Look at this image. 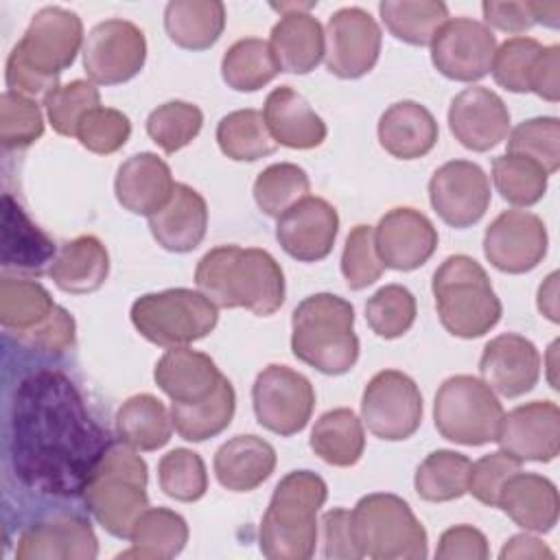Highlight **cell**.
Segmentation results:
<instances>
[{"label": "cell", "instance_id": "6da1fadb", "mask_svg": "<svg viewBox=\"0 0 560 560\" xmlns=\"http://www.w3.org/2000/svg\"><path fill=\"white\" fill-rule=\"evenodd\" d=\"M74 383L57 370L24 376L11 407V464L18 479L42 494L79 497L109 446Z\"/></svg>", "mask_w": 560, "mask_h": 560}, {"label": "cell", "instance_id": "7a4b0ae2", "mask_svg": "<svg viewBox=\"0 0 560 560\" xmlns=\"http://www.w3.org/2000/svg\"><path fill=\"white\" fill-rule=\"evenodd\" d=\"M195 282L217 306H241L260 317L273 315L284 302L282 267L260 247H212L197 262Z\"/></svg>", "mask_w": 560, "mask_h": 560}, {"label": "cell", "instance_id": "3957f363", "mask_svg": "<svg viewBox=\"0 0 560 560\" xmlns=\"http://www.w3.org/2000/svg\"><path fill=\"white\" fill-rule=\"evenodd\" d=\"M83 22L63 7H44L28 22L7 57V88L24 96H46L83 48Z\"/></svg>", "mask_w": 560, "mask_h": 560}, {"label": "cell", "instance_id": "277c9868", "mask_svg": "<svg viewBox=\"0 0 560 560\" xmlns=\"http://www.w3.org/2000/svg\"><path fill=\"white\" fill-rule=\"evenodd\" d=\"M326 481L313 470L284 475L258 529V545L269 560H308L317 545V512L326 503Z\"/></svg>", "mask_w": 560, "mask_h": 560}, {"label": "cell", "instance_id": "5b68a950", "mask_svg": "<svg viewBox=\"0 0 560 560\" xmlns=\"http://www.w3.org/2000/svg\"><path fill=\"white\" fill-rule=\"evenodd\" d=\"M291 350L322 374L350 372L359 359L352 304L335 293L304 298L291 315Z\"/></svg>", "mask_w": 560, "mask_h": 560}, {"label": "cell", "instance_id": "8992f818", "mask_svg": "<svg viewBox=\"0 0 560 560\" xmlns=\"http://www.w3.org/2000/svg\"><path fill=\"white\" fill-rule=\"evenodd\" d=\"M147 477V464L138 451L122 440H112L81 494L107 534L129 538L133 523L149 508Z\"/></svg>", "mask_w": 560, "mask_h": 560}, {"label": "cell", "instance_id": "52a82bcc", "mask_svg": "<svg viewBox=\"0 0 560 560\" xmlns=\"http://www.w3.org/2000/svg\"><path fill=\"white\" fill-rule=\"evenodd\" d=\"M431 291L438 317L453 337L477 339L501 319V300L486 269L466 254L448 256L435 269Z\"/></svg>", "mask_w": 560, "mask_h": 560}, {"label": "cell", "instance_id": "ba28073f", "mask_svg": "<svg viewBox=\"0 0 560 560\" xmlns=\"http://www.w3.org/2000/svg\"><path fill=\"white\" fill-rule=\"evenodd\" d=\"M352 529L363 556L374 560L427 558V532L409 503L392 492H372L357 501Z\"/></svg>", "mask_w": 560, "mask_h": 560}, {"label": "cell", "instance_id": "9c48e42d", "mask_svg": "<svg viewBox=\"0 0 560 560\" xmlns=\"http://www.w3.org/2000/svg\"><path fill=\"white\" fill-rule=\"evenodd\" d=\"M217 308L201 291L177 287L140 295L129 315L133 328L147 341L162 348H182L214 330Z\"/></svg>", "mask_w": 560, "mask_h": 560}, {"label": "cell", "instance_id": "30bf717a", "mask_svg": "<svg viewBox=\"0 0 560 560\" xmlns=\"http://www.w3.org/2000/svg\"><path fill=\"white\" fill-rule=\"evenodd\" d=\"M503 405L494 389L470 374L448 376L435 394L433 422L438 433L455 444L481 446L497 440Z\"/></svg>", "mask_w": 560, "mask_h": 560}, {"label": "cell", "instance_id": "8fae6325", "mask_svg": "<svg viewBox=\"0 0 560 560\" xmlns=\"http://www.w3.org/2000/svg\"><path fill=\"white\" fill-rule=\"evenodd\" d=\"M252 405L260 427L289 438L308 424L315 389L304 374L289 365L271 363L258 372L252 385Z\"/></svg>", "mask_w": 560, "mask_h": 560}, {"label": "cell", "instance_id": "7c38bea8", "mask_svg": "<svg viewBox=\"0 0 560 560\" xmlns=\"http://www.w3.org/2000/svg\"><path fill=\"white\" fill-rule=\"evenodd\" d=\"M361 420L385 442L411 438L422 422V394L416 381L400 370L376 372L363 389Z\"/></svg>", "mask_w": 560, "mask_h": 560}, {"label": "cell", "instance_id": "4fadbf2b", "mask_svg": "<svg viewBox=\"0 0 560 560\" xmlns=\"http://www.w3.org/2000/svg\"><path fill=\"white\" fill-rule=\"evenodd\" d=\"M83 68L96 85H118L133 79L147 59V39L140 26L112 18L98 22L83 44Z\"/></svg>", "mask_w": 560, "mask_h": 560}, {"label": "cell", "instance_id": "5bb4252c", "mask_svg": "<svg viewBox=\"0 0 560 560\" xmlns=\"http://www.w3.org/2000/svg\"><path fill=\"white\" fill-rule=\"evenodd\" d=\"M324 61L330 74L339 79H359L368 74L381 55V26L361 7H343L328 18Z\"/></svg>", "mask_w": 560, "mask_h": 560}, {"label": "cell", "instance_id": "9a60e30c", "mask_svg": "<svg viewBox=\"0 0 560 560\" xmlns=\"http://www.w3.org/2000/svg\"><path fill=\"white\" fill-rule=\"evenodd\" d=\"M429 46L431 61L440 74L453 81L472 83L490 72L497 37L483 22L472 18H448Z\"/></svg>", "mask_w": 560, "mask_h": 560}, {"label": "cell", "instance_id": "2e32d148", "mask_svg": "<svg viewBox=\"0 0 560 560\" xmlns=\"http://www.w3.org/2000/svg\"><path fill=\"white\" fill-rule=\"evenodd\" d=\"M429 201L446 225L470 228L490 206L488 175L470 160H451L431 175Z\"/></svg>", "mask_w": 560, "mask_h": 560}, {"label": "cell", "instance_id": "e0dca14e", "mask_svg": "<svg viewBox=\"0 0 560 560\" xmlns=\"http://www.w3.org/2000/svg\"><path fill=\"white\" fill-rule=\"evenodd\" d=\"M549 236L542 219L527 210H503L483 234L488 262L503 273H527L547 254Z\"/></svg>", "mask_w": 560, "mask_h": 560}, {"label": "cell", "instance_id": "ac0fdd59", "mask_svg": "<svg viewBox=\"0 0 560 560\" xmlns=\"http://www.w3.org/2000/svg\"><path fill=\"white\" fill-rule=\"evenodd\" d=\"M521 462H551L560 453V409L553 400H532L503 413L497 440Z\"/></svg>", "mask_w": 560, "mask_h": 560}, {"label": "cell", "instance_id": "d6986e66", "mask_svg": "<svg viewBox=\"0 0 560 560\" xmlns=\"http://www.w3.org/2000/svg\"><path fill=\"white\" fill-rule=\"evenodd\" d=\"M339 232V214L322 197L306 195L291 206L276 223V241L300 262L324 260L335 245Z\"/></svg>", "mask_w": 560, "mask_h": 560}, {"label": "cell", "instance_id": "ffe728a7", "mask_svg": "<svg viewBox=\"0 0 560 560\" xmlns=\"http://www.w3.org/2000/svg\"><path fill=\"white\" fill-rule=\"evenodd\" d=\"M374 247L383 267L413 271L433 256L438 230L420 210L392 208L374 228Z\"/></svg>", "mask_w": 560, "mask_h": 560}, {"label": "cell", "instance_id": "44dd1931", "mask_svg": "<svg viewBox=\"0 0 560 560\" xmlns=\"http://www.w3.org/2000/svg\"><path fill=\"white\" fill-rule=\"evenodd\" d=\"M448 129L462 147L477 153L490 151L510 131L508 105L488 88H466L451 101Z\"/></svg>", "mask_w": 560, "mask_h": 560}, {"label": "cell", "instance_id": "7402d4cb", "mask_svg": "<svg viewBox=\"0 0 560 560\" xmlns=\"http://www.w3.org/2000/svg\"><path fill=\"white\" fill-rule=\"evenodd\" d=\"M481 381L505 398L534 389L540 378V352L518 332H503L490 339L479 359Z\"/></svg>", "mask_w": 560, "mask_h": 560}, {"label": "cell", "instance_id": "603a6c76", "mask_svg": "<svg viewBox=\"0 0 560 560\" xmlns=\"http://www.w3.org/2000/svg\"><path fill=\"white\" fill-rule=\"evenodd\" d=\"M98 540L77 514H59L26 527L15 547L18 560H94Z\"/></svg>", "mask_w": 560, "mask_h": 560}, {"label": "cell", "instance_id": "cb8c5ba5", "mask_svg": "<svg viewBox=\"0 0 560 560\" xmlns=\"http://www.w3.org/2000/svg\"><path fill=\"white\" fill-rule=\"evenodd\" d=\"M57 256L52 238L22 210L11 192L2 195V267L39 276Z\"/></svg>", "mask_w": 560, "mask_h": 560}, {"label": "cell", "instance_id": "d4e9b609", "mask_svg": "<svg viewBox=\"0 0 560 560\" xmlns=\"http://www.w3.org/2000/svg\"><path fill=\"white\" fill-rule=\"evenodd\" d=\"M208 228V203L188 184H175L168 201L149 217V230L166 252L186 254L199 247Z\"/></svg>", "mask_w": 560, "mask_h": 560}, {"label": "cell", "instance_id": "484cf974", "mask_svg": "<svg viewBox=\"0 0 560 560\" xmlns=\"http://www.w3.org/2000/svg\"><path fill=\"white\" fill-rule=\"evenodd\" d=\"M175 182L168 164L151 151L127 158L114 179V192L118 203L131 214L151 217L173 195Z\"/></svg>", "mask_w": 560, "mask_h": 560}, {"label": "cell", "instance_id": "4316f807", "mask_svg": "<svg viewBox=\"0 0 560 560\" xmlns=\"http://www.w3.org/2000/svg\"><path fill=\"white\" fill-rule=\"evenodd\" d=\"M262 118L273 142L289 149H315L328 133L322 116L291 85L273 88L267 94Z\"/></svg>", "mask_w": 560, "mask_h": 560}, {"label": "cell", "instance_id": "83f0119b", "mask_svg": "<svg viewBox=\"0 0 560 560\" xmlns=\"http://www.w3.org/2000/svg\"><path fill=\"white\" fill-rule=\"evenodd\" d=\"M497 508H501L525 532L547 534L558 523L560 501L551 479L518 470L503 483Z\"/></svg>", "mask_w": 560, "mask_h": 560}, {"label": "cell", "instance_id": "f1b7e54d", "mask_svg": "<svg viewBox=\"0 0 560 560\" xmlns=\"http://www.w3.org/2000/svg\"><path fill=\"white\" fill-rule=\"evenodd\" d=\"M269 48L280 72L308 74L324 59V26L311 15V9L280 13L269 35Z\"/></svg>", "mask_w": 560, "mask_h": 560}, {"label": "cell", "instance_id": "f546056e", "mask_svg": "<svg viewBox=\"0 0 560 560\" xmlns=\"http://www.w3.org/2000/svg\"><path fill=\"white\" fill-rule=\"evenodd\" d=\"M153 378L173 402H197L217 389L223 374L208 354L182 346L166 348L155 363Z\"/></svg>", "mask_w": 560, "mask_h": 560}, {"label": "cell", "instance_id": "4dcf8cb0", "mask_svg": "<svg viewBox=\"0 0 560 560\" xmlns=\"http://www.w3.org/2000/svg\"><path fill=\"white\" fill-rule=\"evenodd\" d=\"M378 142L398 160H416L427 155L440 136L433 114L416 101H398L378 118Z\"/></svg>", "mask_w": 560, "mask_h": 560}, {"label": "cell", "instance_id": "1f68e13d", "mask_svg": "<svg viewBox=\"0 0 560 560\" xmlns=\"http://www.w3.org/2000/svg\"><path fill=\"white\" fill-rule=\"evenodd\" d=\"M217 481L230 492H252L265 483L276 468L273 446L258 435H234L214 453Z\"/></svg>", "mask_w": 560, "mask_h": 560}, {"label": "cell", "instance_id": "d6a6232c", "mask_svg": "<svg viewBox=\"0 0 560 560\" xmlns=\"http://www.w3.org/2000/svg\"><path fill=\"white\" fill-rule=\"evenodd\" d=\"M109 273V254L105 245L92 236L83 234L66 241L48 267L52 282L66 293H92L103 287Z\"/></svg>", "mask_w": 560, "mask_h": 560}, {"label": "cell", "instance_id": "836d02e7", "mask_svg": "<svg viewBox=\"0 0 560 560\" xmlns=\"http://www.w3.org/2000/svg\"><path fill=\"white\" fill-rule=\"evenodd\" d=\"M168 39L184 50H206L225 28V4L219 0H173L164 9Z\"/></svg>", "mask_w": 560, "mask_h": 560}, {"label": "cell", "instance_id": "e575fe53", "mask_svg": "<svg viewBox=\"0 0 560 560\" xmlns=\"http://www.w3.org/2000/svg\"><path fill=\"white\" fill-rule=\"evenodd\" d=\"M308 444L313 453L330 466H354L365 451L363 422L348 407L330 409L315 420Z\"/></svg>", "mask_w": 560, "mask_h": 560}, {"label": "cell", "instance_id": "d590c367", "mask_svg": "<svg viewBox=\"0 0 560 560\" xmlns=\"http://www.w3.org/2000/svg\"><path fill=\"white\" fill-rule=\"evenodd\" d=\"M131 549L118 558L166 560L175 558L188 542V525L182 514L168 508H147L129 534Z\"/></svg>", "mask_w": 560, "mask_h": 560}, {"label": "cell", "instance_id": "8d00e7d4", "mask_svg": "<svg viewBox=\"0 0 560 560\" xmlns=\"http://www.w3.org/2000/svg\"><path fill=\"white\" fill-rule=\"evenodd\" d=\"M116 431L136 451H158L171 440V411L153 394H136L118 407Z\"/></svg>", "mask_w": 560, "mask_h": 560}, {"label": "cell", "instance_id": "74e56055", "mask_svg": "<svg viewBox=\"0 0 560 560\" xmlns=\"http://www.w3.org/2000/svg\"><path fill=\"white\" fill-rule=\"evenodd\" d=\"M236 409V394L228 376L221 378L217 389L197 402H173L171 420L179 438L186 442H203L219 435L232 422Z\"/></svg>", "mask_w": 560, "mask_h": 560}, {"label": "cell", "instance_id": "f35d334b", "mask_svg": "<svg viewBox=\"0 0 560 560\" xmlns=\"http://www.w3.org/2000/svg\"><path fill=\"white\" fill-rule=\"evenodd\" d=\"M57 304L50 293L35 280L2 276L0 280V322L11 335L22 337L44 324Z\"/></svg>", "mask_w": 560, "mask_h": 560}, {"label": "cell", "instance_id": "ab89813d", "mask_svg": "<svg viewBox=\"0 0 560 560\" xmlns=\"http://www.w3.org/2000/svg\"><path fill=\"white\" fill-rule=\"evenodd\" d=\"M378 13L387 31L411 46H429L448 20V7L440 0H385Z\"/></svg>", "mask_w": 560, "mask_h": 560}, {"label": "cell", "instance_id": "60d3db41", "mask_svg": "<svg viewBox=\"0 0 560 560\" xmlns=\"http://www.w3.org/2000/svg\"><path fill=\"white\" fill-rule=\"evenodd\" d=\"M280 72L269 42L243 37L234 42L221 59V77L236 92H256L271 83Z\"/></svg>", "mask_w": 560, "mask_h": 560}, {"label": "cell", "instance_id": "b9f144b4", "mask_svg": "<svg viewBox=\"0 0 560 560\" xmlns=\"http://www.w3.org/2000/svg\"><path fill=\"white\" fill-rule=\"evenodd\" d=\"M470 459L464 453L438 448L424 457L413 477V488L420 499L444 503L468 492Z\"/></svg>", "mask_w": 560, "mask_h": 560}, {"label": "cell", "instance_id": "7bdbcfd3", "mask_svg": "<svg viewBox=\"0 0 560 560\" xmlns=\"http://www.w3.org/2000/svg\"><path fill=\"white\" fill-rule=\"evenodd\" d=\"M217 144L234 162H256L278 147L258 109H236L223 116L217 125Z\"/></svg>", "mask_w": 560, "mask_h": 560}, {"label": "cell", "instance_id": "ee69618b", "mask_svg": "<svg viewBox=\"0 0 560 560\" xmlns=\"http://www.w3.org/2000/svg\"><path fill=\"white\" fill-rule=\"evenodd\" d=\"M311 190L306 171L291 162H278L262 168L254 182V201L271 219L282 217Z\"/></svg>", "mask_w": 560, "mask_h": 560}, {"label": "cell", "instance_id": "f6af8a7d", "mask_svg": "<svg viewBox=\"0 0 560 560\" xmlns=\"http://www.w3.org/2000/svg\"><path fill=\"white\" fill-rule=\"evenodd\" d=\"M547 173L525 155L503 153L492 162V182L499 195L512 206H534L547 192Z\"/></svg>", "mask_w": 560, "mask_h": 560}, {"label": "cell", "instance_id": "bcb514c9", "mask_svg": "<svg viewBox=\"0 0 560 560\" xmlns=\"http://www.w3.org/2000/svg\"><path fill=\"white\" fill-rule=\"evenodd\" d=\"M203 114L195 103L166 101L149 114L147 133L164 153H175L199 136Z\"/></svg>", "mask_w": 560, "mask_h": 560}, {"label": "cell", "instance_id": "7dc6e473", "mask_svg": "<svg viewBox=\"0 0 560 560\" xmlns=\"http://www.w3.org/2000/svg\"><path fill=\"white\" fill-rule=\"evenodd\" d=\"M158 481L166 497L192 503L208 490V470L199 453L190 448H173L158 464Z\"/></svg>", "mask_w": 560, "mask_h": 560}, {"label": "cell", "instance_id": "c3c4849f", "mask_svg": "<svg viewBox=\"0 0 560 560\" xmlns=\"http://www.w3.org/2000/svg\"><path fill=\"white\" fill-rule=\"evenodd\" d=\"M508 153L525 155L540 164L547 175H553L560 166V120L536 116L518 122L508 136Z\"/></svg>", "mask_w": 560, "mask_h": 560}, {"label": "cell", "instance_id": "681fc988", "mask_svg": "<svg viewBox=\"0 0 560 560\" xmlns=\"http://www.w3.org/2000/svg\"><path fill=\"white\" fill-rule=\"evenodd\" d=\"M365 319L374 335L398 339L416 322V298L402 284H385L368 300Z\"/></svg>", "mask_w": 560, "mask_h": 560}, {"label": "cell", "instance_id": "f907efd6", "mask_svg": "<svg viewBox=\"0 0 560 560\" xmlns=\"http://www.w3.org/2000/svg\"><path fill=\"white\" fill-rule=\"evenodd\" d=\"M101 105V92L92 81L74 79L57 85L44 96V107L50 127L59 136H77V127L88 112Z\"/></svg>", "mask_w": 560, "mask_h": 560}, {"label": "cell", "instance_id": "816d5d0a", "mask_svg": "<svg viewBox=\"0 0 560 560\" xmlns=\"http://www.w3.org/2000/svg\"><path fill=\"white\" fill-rule=\"evenodd\" d=\"M44 133V116L39 105L18 92L0 96V140L4 149H24Z\"/></svg>", "mask_w": 560, "mask_h": 560}, {"label": "cell", "instance_id": "f5cc1de1", "mask_svg": "<svg viewBox=\"0 0 560 560\" xmlns=\"http://www.w3.org/2000/svg\"><path fill=\"white\" fill-rule=\"evenodd\" d=\"M542 44L534 37L516 35L505 39L501 46H497L494 59H492V77L494 81L516 94L529 92V72L534 66L536 55L540 52Z\"/></svg>", "mask_w": 560, "mask_h": 560}, {"label": "cell", "instance_id": "db71d44e", "mask_svg": "<svg viewBox=\"0 0 560 560\" xmlns=\"http://www.w3.org/2000/svg\"><path fill=\"white\" fill-rule=\"evenodd\" d=\"M383 262L374 247V230L370 225H354L341 252V273L352 291L374 284L383 273Z\"/></svg>", "mask_w": 560, "mask_h": 560}, {"label": "cell", "instance_id": "11a10c76", "mask_svg": "<svg viewBox=\"0 0 560 560\" xmlns=\"http://www.w3.org/2000/svg\"><path fill=\"white\" fill-rule=\"evenodd\" d=\"M129 136V118L114 107H94L83 116V120L77 127V138L81 147L98 155H109L118 151L120 147H125Z\"/></svg>", "mask_w": 560, "mask_h": 560}, {"label": "cell", "instance_id": "9f6ffc18", "mask_svg": "<svg viewBox=\"0 0 560 560\" xmlns=\"http://www.w3.org/2000/svg\"><path fill=\"white\" fill-rule=\"evenodd\" d=\"M521 470V459L505 451H494L470 464L468 492L483 505L497 508L503 483Z\"/></svg>", "mask_w": 560, "mask_h": 560}, {"label": "cell", "instance_id": "6f0895ef", "mask_svg": "<svg viewBox=\"0 0 560 560\" xmlns=\"http://www.w3.org/2000/svg\"><path fill=\"white\" fill-rule=\"evenodd\" d=\"M74 332H77L74 317L63 306L57 304L55 313L44 324H39L31 332H24L22 337H18V341L28 350H37L46 354H63L74 346Z\"/></svg>", "mask_w": 560, "mask_h": 560}, {"label": "cell", "instance_id": "680465c9", "mask_svg": "<svg viewBox=\"0 0 560 560\" xmlns=\"http://www.w3.org/2000/svg\"><path fill=\"white\" fill-rule=\"evenodd\" d=\"M322 553L324 558L332 560H359L363 558L354 529H352V516L346 508H332L322 516Z\"/></svg>", "mask_w": 560, "mask_h": 560}, {"label": "cell", "instance_id": "91938a15", "mask_svg": "<svg viewBox=\"0 0 560 560\" xmlns=\"http://www.w3.org/2000/svg\"><path fill=\"white\" fill-rule=\"evenodd\" d=\"M490 556L488 540L483 532H479L472 525H453L446 532H442L435 558L440 560H486Z\"/></svg>", "mask_w": 560, "mask_h": 560}, {"label": "cell", "instance_id": "94428289", "mask_svg": "<svg viewBox=\"0 0 560 560\" xmlns=\"http://www.w3.org/2000/svg\"><path fill=\"white\" fill-rule=\"evenodd\" d=\"M529 92L556 103L560 98V46H542L529 72Z\"/></svg>", "mask_w": 560, "mask_h": 560}, {"label": "cell", "instance_id": "6125c7cd", "mask_svg": "<svg viewBox=\"0 0 560 560\" xmlns=\"http://www.w3.org/2000/svg\"><path fill=\"white\" fill-rule=\"evenodd\" d=\"M483 11V24L503 33H525L529 31L534 22L532 13V2H497V0H486L481 4Z\"/></svg>", "mask_w": 560, "mask_h": 560}, {"label": "cell", "instance_id": "be15d7a7", "mask_svg": "<svg viewBox=\"0 0 560 560\" xmlns=\"http://www.w3.org/2000/svg\"><path fill=\"white\" fill-rule=\"evenodd\" d=\"M499 556H501V560H512V558H534V560L549 558V560H553V551L540 538H536L527 532L514 534L512 538H508Z\"/></svg>", "mask_w": 560, "mask_h": 560}, {"label": "cell", "instance_id": "e7e4bbea", "mask_svg": "<svg viewBox=\"0 0 560 560\" xmlns=\"http://www.w3.org/2000/svg\"><path fill=\"white\" fill-rule=\"evenodd\" d=\"M538 311L553 324L560 322L558 315V271H551L538 289Z\"/></svg>", "mask_w": 560, "mask_h": 560}, {"label": "cell", "instance_id": "03108f58", "mask_svg": "<svg viewBox=\"0 0 560 560\" xmlns=\"http://www.w3.org/2000/svg\"><path fill=\"white\" fill-rule=\"evenodd\" d=\"M532 13L536 24L549 28H558L560 24V2H532Z\"/></svg>", "mask_w": 560, "mask_h": 560}, {"label": "cell", "instance_id": "003e7915", "mask_svg": "<svg viewBox=\"0 0 560 560\" xmlns=\"http://www.w3.org/2000/svg\"><path fill=\"white\" fill-rule=\"evenodd\" d=\"M556 348H558V341H553V343L549 346V352H547V357H549V363H547V370H549V383H551V387H553V389H558V385H556V376H553V370H556V361H553V357H556Z\"/></svg>", "mask_w": 560, "mask_h": 560}]
</instances>
